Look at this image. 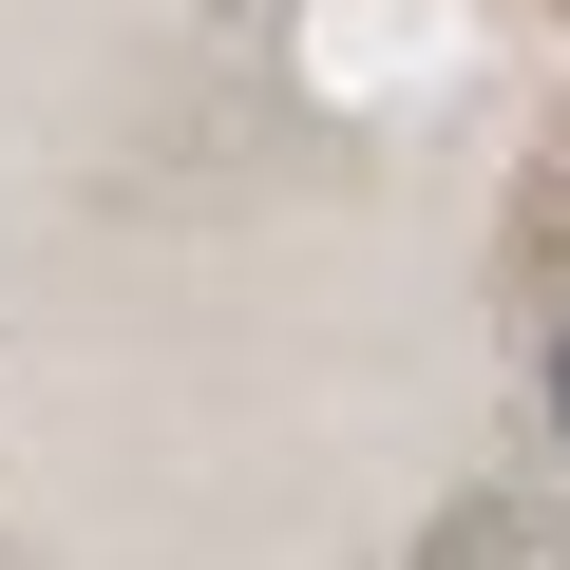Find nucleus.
Returning a JSON list of instances; mask_svg holds the SVG:
<instances>
[{
	"label": "nucleus",
	"mask_w": 570,
	"mask_h": 570,
	"mask_svg": "<svg viewBox=\"0 0 570 570\" xmlns=\"http://www.w3.org/2000/svg\"><path fill=\"white\" fill-rule=\"evenodd\" d=\"M551 419H570V343H551Z\"/></svg>",
	"instance_id": "nucleus-1"
}]
</instances>
